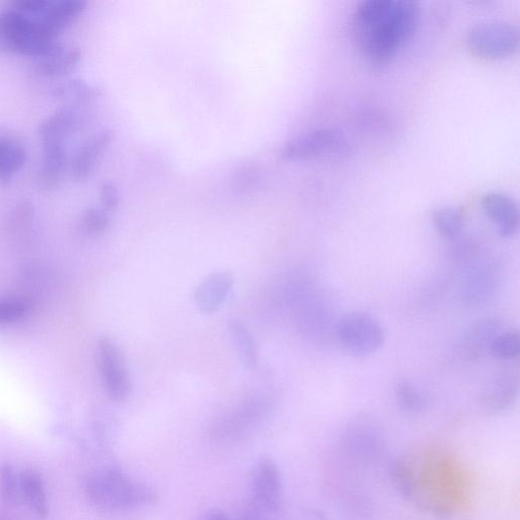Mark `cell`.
I'll list each match as a JSON object with an SVG mask.
<instances>
[{"label": "cell", "mask_w": 520, "mask_h": 520, "mask_svg": "<svg viewBox=\"0 0 520 520\" xmlns=\"http://www.w3.org/2000/svg\"><path fill=\"white\" fill-rule=\"evenodd\" d=\"M111 141V133L101 132L80 149L72 165V175L76 180H85L91 176Z\"/></svg>", "instance_id": "15"}, {"label": "cell", "mask_w": 520, "mask_h": 520, "mask_svg": "<svg viewBox=\"0 0 520 520\" xmlns=\"http://www.w3.org/2000/svg\"><path fill=\"white\" fill-rule=\"evenodd\" d=\"M269 514L252 501H249L237 520H268Z\"/></svg>", "instance_id": "30"}, {"label": "cell", "mask_w": 520, "mask_h": 520, "mask_svg": "<svg viewBox=\"0 0 520 520\" xmlns=\"http://www.w3.org/2000/svg\"><path fill=\"white\" fill-rule=\"evenodd\" d=\"M517 376L510 372L500 373L488 388L485 404L493 409H503L513 402L517 392Z\"/></svg>", "instance_id": "18"}, {"label": "cell", "mask_w": 520, "mask_h": 520, "mask_svg": "<svg viewBox=\"0 0 520 520\" xmlns=\"http://www.w3.org/2000/svg\"><path fill=\"white\" fill-rule=\"evenodd\" d=\"M234 286L230 274L219 273L205 280L195 292V303L205 313L218 310L227 300Z\"/></svg>", "instance_id": "13"}, {"label": "cell", "mask_w": 520, "mask_h": 520, "mask_svg": "<svg viewBox=\"0 0 520 520\" xmlns=\"http://www.w3.org/2000/svg\"><path fill=\"white\" fill-rule=\"evenodd\" d=\"M82 223L88 235L97 237L106 232L110 224V219L108 212L105 210L90 209L85 213Z\"/></svg>", "instance_id": "26"}, {"label": "cell", "mask_w": 520, "mask_h": 520, "mask_svg": "<svg viewBox=\"0 0 520 520\" xmlns=\"http://www.w3.org/2000/svg\"><path fill=\"white\" fill-rule=\"evenodd\" d=\"M229 330L243 363L247 367H253L257 359V350L250 333L238 320L230 321Z\"/></svg>", "instance_id": "21"}, {"label": "cell", "mask_w": 520, "mask_h": 520, "mask_svg": "<svg viewBox=\"0 0 520 520\" xmlns=\"http://www.w3.org/2000/svg\"><path fill=\"white\" fill-rule=\"evenodd\" d=\"M59 98L72 103H90L98 96V90L84 81H71L56 90Z\"/></svg>", "instance_id": "23"}, {"label": "cell", "mask_w": 520, "mask_h": 520, "mask_svg": "<svg viewBox=\"0 0 520 520\" xmlns=\"http://www.w3.org/2000/svg\"><path fill=\"white\" fill-rule=\"evenodd\" d=\"M25 147L14 140L0 139V180L9 182L24 167Z\"/></svg>", "instance_id": "17"}, {"label": "cell", "mask_w": 520, "mask_h": 520, "mask_svg": "<svg viewBox=\"0 0 520 520\" xmlns=\"http://www.w3.org/2000/svg\"><path fill=\"white\" fill-rule=\"evenodd\" d=\"M100 202L102 209L106 212L114 211L120 203V193L118 188L110 182L104 183L100 188Z\"/></svg>", "instance_id": "29"}, {"label": "cell", "mask_w": 520, "mask_h": 520, "mask_svg": "<svg viewBox=\"0 0 520 520\" xmlns=\"http://www.w3.org/2000/svg\"><path fill=\"white\" fill-rule=\"evenodd\" d=\"M397 396L401 405L412 411H420L423 408L424 401L418 389L409 381H400L397 386Z\"/></svg>", "instance_id": "28"}, {"label": "cell", "mask_w": 520, "mask_h": 520, "mask_svg": "<svg viewBox=\"0 0 520 520\" xmlns=\"http://www.w3.org/2000/svg\"><path fill=\"white\" fill-rule=\"evenodd\" d=\"M199 520H231L224 512L214 510L206 513Z\"/></svg>", "instance_id": "31"}, {"label": "cell", "mask_w": 520, "mask_h": 520, "mask_svg": "<svg viewBox=\"0 0 520 520\" xmlns=\"http://www.w3.org/2000/svg\"><path fill=\"white\" fill-rule=\"evenodd\" d=\"M348 150V142L339 130L321 127L288 142L282 150V157L300 161L342 155Z\"/></svg>", "instance_id": "6"}, {"label": "cell", "mask_w": 520, "mask_h": 520, "mask_svg": "<svg viewBox=\"0 0 520 520\" xmlns=\"http://www.w3.org/2000/svg\"><path fill=\"white\" fill-rule=\"evenodd\" d=\"M489 351L498 360L511 361L517 359L520 353L519 334L507 332L497 335Z\"/></svg>", "instance_id": "22"}, {"label": "cell", "mask_w": 520, "mask_h": 520, "mask_svg": "<svg viewBox=\"0 0 520 520\" xmlns=\"http://www.w3.org/2000/svg\"><path fill=\"white\" fill-rule=\"evenodd\" d=\"M432 218L436 230L447 239L457 238L465 226L464 213L457 208L443 207L437 209L434 211Z\"/></svg>", "instance_id": "20"}, {"label": "cell", "mask_w": 520, "mask_h": 520, "mask_svg": "<svg viewBox=\"0 0 520 520\" xmlns=\"http://www.w3.org/2000/svg\"><path fill=\"white\" fill-rule=\"evenodd\" d=\"M86 6L83 0H22L13 5L38 21L54 37L71 26Z\"/></svg>", "instance_id": "7"}, {"label": "cell", "mask_w": 520, "mask_h": 520, "mask_svg": "<svg viewBox=\"0 0 520 520\" xmlns=\"http://www.w3.org/2000/svg\"><path fill=\"white\" fill-rule=\"evenodd\" d=\"M469 50L482 58L496 59L513 54L519 45L518 28L503 20H485L467 32Z\"/></svg>", "instance_id": "4"}, {"label": "cell", "mask_w": 520, "mask_h": 520, "mask_svg": "<svg viewBox=\"0 0 520 520\" xmlns=\"http://www.w3.org/2000/svg\"><path fill=\"white\" fill-rule=\"evenodd\" d=\"M20 495L39 519L48 517L49 505L44 481L36 470L26 469L20 474Z\"/></svg>", "instance_id": "16"}, {"label": "cell", "mask_w": 520, "mask_h": 520, "mask_svg": "<svg viewBox=\"0 0 520 520\" xmlns=\"http://www.w3.org/2000/svg\"><path fill=\"white\" fill-rule=\"evenodd\" d=\"M420 19L415 0H364L351 18V32L360 52L371 62L392 59L412 36Z\"/></svg>", "instance_id": "1"}, {"label": "cell", "mask_w": 520, "mask_h": 520, "mask_svg": "<svg viewBox=\"0 0 520 520\" xmlns=\"http://www.w3.org/2000/svg\"><path fill=\"white\" fill-rule=\"evenodd\" d=\"M98 353L106 392L112 401L123 403L132 393V381L120 350L113 341L103 338L99 342Z\"/></svg>", "instance_id": "9"}, {"label": "cell", "mask_w": 520, "mask_h": 520, "mask_svg": "<svg viewBox=\"0 0 520 520\" xmlns=\"http://www.w3.org/2000/svg\"><path fill=\"white\" fill-rule=\"evenodd\" d=\"M0 496L10 504L16 503L21 498L20 475H17L10 464L0 467Z\"/></svg>", "instance_id": "24"}, {"label": "cell", "mask_w": 520, "mask_h": 520, "mask_svg": "<svg viewBox=\"0 0 520 520\" xmlns=\"http://www.w3.org/2000/svg\"><path fill=\"white\" fill-rule=\"evenodd\" d=\"M337 336L343 348L356 357L377 352L384 343L381 324L370 314L351 312L339 322Z\"/></svg>", "instance_id": "5"}, {"label": "cell", "mask_w": 520, "mask_h": 520, "mask_svg": "<svg viewBox=\"0 0 520 520\" xmlns=\"http://www.w3.org/2000/svg\"><path fill=\"white\" fill-rule=\"evenodd\" d=\"M271 401L265 397H253L221 417L213 426L217 440H234L245 435L268 416Z\"/></svg>", "instance_id": "8"}, {"label": "cell", "mask_w": 520, "mask_h": 520, "mask_svg": "<svg viewBox=\"0 0 520 520\" xmlns=\"http://www.w3.org/2000/svg\"><path fill=\"white\" fill-rule=\"evenodd\" d=\"M29 310L27 302L21 299H0V324L17 322L25 317Z\"/></svg>", "instance_id": "25"}, {"label": "cell", "mask_w": 520, "mask_h": 520, "mask_svg": "<svg viewBox=\"0 0 520 520\" xmlns=\"http://www.w3.org/2000/svg\"><path fill=\"white\" fill-rule=\"evenodd\" d=\"M65 162L67 156L63 147L44 148V162L40 172V182L43 187L51 188L58 184Z\"/></svg>", "instance_id": "19"}, {"label": "cell", "mask_w": 520, "mask_h": 520, "mask_svg": "<svg viewBox=\"0 0 520 520\" xmlns=\"http://www.w3.org/2000/svg\"><path fill=\"white\" fill-rule=\"evenodd\" d=\"M496 329L494 324L488 322L480 324L470 337L471 352L476 353L479 357V350L480 352L485 351L486 348L490 350L493 340L499 335Z\"/></svg>", "instance_id": "27"}, {"label": "cell", "mask_w": 520, "mask_h": 520, "mask_svg": "<svg viewBox=\"0 0 520 520\" xmlns=\"http://www.w3.org/2000/svg\"><path fill=\"white\" fill-rule=\"evenodd\" d=\"M282 481L276 464L271 460L258 463L252 477V501L258 507L273 513L281 500Z\"/></svg>", "instance_id": "10"}, {"label": "cell", "mask_w": 520, "mask_h": 520, "mask_svg": "<svg viewBox=\"0 0 520 520\" xmlns=\"http://www.w3.org/2000/svg\"><path fill=\"white\" fill-rule=\"evenodd\" d=\"M79 113L72 108H63L47 118L40 126L39 134L43 147H63V142L80 125Z\"/></svg>", "instance_id": "12"}, {"label": "cell", "mask_w": 520, "mask_h": 520, "mask_svg": "<svg viewBox=\"0 0 520 520\" xmlns=\"http://www.w3.org/2000/svg\"><path fill=\"white\" fill-rule=\"evenodd\" d=\"M39 22L15 9L0 14V47L17 54L41 58L58 43Z\"/></svg>", "instance_id": "3"}, {"label": "cell", "mask_w": 520, "mask_h": 520, "mask_svg": "<svg viewBox=\"0 0 520 520\" xmlns=\"http://www.w3.org/2000/svg\"><path fill=\"white\" fill-rule=\"evenodd\" d=\"M482 208L504 238L513 237L519 228V210L516 202L508 194L492 191L484 195Z\"/></svg>", "instance_id": "11"}, {"label": "cell", "mask_w": 520, "mask_h": 520, "mask_svg": "<svg viewBox=\"0 0 520 520\" xmlns=\"http://www.w3.org/2000/svg\"><path fill=\"white\" fill-rule=\"evenodd\" d=\"M35 72L38 76L52 78L73 72L81 60V51L77 47L58 44L49 54L39 58Z\"/></svg>", "instance_id": "14"}, {"label": "cell", "mask_w": 520, "mask_h": 520, "mask_svg": "<svg viewBox=\"0 0 520 520\" xmlns=\"http://www.w3.org/2000/svg\"><path fill=\"white\" fill-rule=\"evenodd\" d=\"M89 501L99 510L114 512L153 502L148 487L129 479L117 469L106 468L92 474L85 486Z\"/></svg>", "instance_id": "2"}]
</instances>
